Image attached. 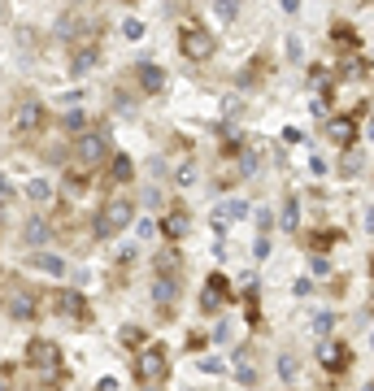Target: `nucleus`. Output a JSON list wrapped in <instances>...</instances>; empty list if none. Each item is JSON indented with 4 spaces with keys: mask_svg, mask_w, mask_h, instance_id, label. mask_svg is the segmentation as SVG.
<instances>
[{
    "mask_svg": "<svg viewBox=\"0 0 374 391\" xmlns=\"http://www.w3.org/2000/svg\"><path fill=\"white\" fill-rule=\"evenodd\" d=\"M135 374H139V383L144 387H157L166 374H170V361H166V348H144L139 352V361H135Z\"/></svg>",
    "mask_w": 374,
    "mask_h": 391,
    "instance_id": "nucleus-4",
    "label": "nucleus"
},
{
    "mask_svg": "<svg viewBox=\"0 0 374 391\" xmlns=\"http://www.w3.org/2000/svg\"><path fill=\"white\" fill-rule=\"evenodd\" d=\"M222 113H227V118H239V113H244V100H239V96H227V100H222Z\"/></svg>",
    "mask_w": 374,
    "mask_h": 391,
    "instance_id": "nucleus-27",
    "label": "nucleus"
},
{
    "mask_svg": "<svg viewBox=\"0 0 374 391\" xmlns=\"http://www.w3.org/2000/svg\"><path fill=\"white\" fill-rule=\"evenodd\" d=\"M109 152V139H105V130H83L79 139H74V156H79V166H96L101 156Z\"/></svg>",
    "mask_w": 374,
    "mask_h": 391,
    "instance_id": "nucleus-6",
    "label": "nucleus"
},
{
    "mask_svg": "<svg viewBox=\"0 0 374 391\" xmlns=\"http://www.w3.org/2000/svg\"><path fill=\"white\" fill-rule=\"evenodd\" d=\"M35 296L27 292V287H13V292L5 296V313H9V318L13 322H35Z\"/></svg>",
    "mask_w": 374,
    "mask_h": 391,
    "instance_id": "nucleus-8",
    "label": "nucleus"
},
{
    "mask_svg": "<svg viewBox=\"0 0 374 391\" xmlns=\"http://www.w3.org/2000/svg\"><path fill=\"white\" fill-rule=\"evenodd\" d=\"M13 387V374H9V365H0V391H9Z\"/></svg>",
    "mask_w": 374,
    "mask_h": 391,
    "instance_id": "nucleus-34",
    "label": "nucleus"
},
{
    "mask_svg": "<svg viewBox=\"0 0 374 391\" xmlns=\"http://www.w3.org/2000/svg\"><path fill=\"white\" fill-rule=\"evenodd\" d=\"M279 374H283L287 383L296 378V361H292V356H279Z\"/></svg>",
    "mask_w": 374,
    "mask_h": 391,
    "instance_id": "nucleus-31",
    "label": "nucleus"
},
{
    "mask_svg": "<svg viewBox=\"0 0 374 391\" xmlns=\"http://www.w3.org/2000/svg\"><path fill=\"white\" fill-rule=\"evenodd\" d=\"M92 66H96V48H92V44L79 48V52L70 57V70H74V74H83V70H92Z\"/></svg>",
    "mask_w": 374,
    "mask_h": 391,
    "instance_id": "nucleus-19",
    "label": "nucleus"
},
{
    "mask_svg": "<svg viewBox=\"0 0 374 391\" xmlns=\"http://www.w3.org/2000/svg\"><path fill=\"white\" fill-rule=\"evenodd\" d=\"M318 361L331 365V370H344V365H348V348L344 344H322L318 348Z\"/></svg>",
    "mask_w": 374,
    "mask_h": 391,
    "instance_id": "nucleus-14",
    "label": "nucleus"
},
{
    "mask_svg": "<svg viewBox=\"0 0 374 391\" xmlns=\"http://www.w3.org/2000/svg\"><path fill=\"white\" fill-rule=\"evenodd\" d=\"M361 170V156L357 152H344V161H339V174H357Z\"/></svg>",
    "mask_w": 374,
    "mask_h": 391,
    "instance_id": "nucleus-25",
    "label": "nucleus"
},
{
    "mask_svg": "<svg viewBox=\"0 0 374 391\" xmlns=\"http://www.w3.org/2000/svg\"><path fill=\"white\" fill-rule=\"evenodd\" d=\"M370 139H374V122H370Z\"/></svg>",
    "mask_w": 374,
    "mask_h": 391,
    "instance_id": "nucleus-37",
    "label": "nucleus"
},
{
    "mask_svg": "<svg viewBox=\"0 0 374 391\" xmlns=\"http://www.w3.org/2000/svg\"><path fill=\"white\" fill-rule=\"evenodd\" d=\"M201 370H205V374H222V361H218V356H205Z\"/></svg>",
    "mask_w": 374,
    "mask_h": 391,
    "instance_id": "nucleus-33",
    "label": "nucleus"
},
{
    "mask_svg": "<svg viewBox=\"0 0 374 391\" xmlns=\"http://www.w3.org/2000/svg\"><path fill=\"white\" fill-rule=\"evenodd\" d=\"M144 391H161V387H144Z\"/></svg>",
    "mask_w": 374,
    "mask_h": 391,
    "instance_id": "nucleus-38",
    "label": "nucleus"
},
{
    "mask_svg": "<svg viewBox=\"0 0 374 391\" xmlns=\"http://www.w3.org/2000/svg\"><path fill=\"white\" fill-rule=\"evenodd\" d=\"M83 26H87V13L83 9H66L61 22H57V35L61 39H83Z\"/></svg>",
    "mask_w": 374,
    "mask_h": 391,
    "instance_id": "nucleus-10",
    "label": "nucleus"
},
{
    "mask_svg": "<svg viewBox=\"0 0 374 391\" xmlns=\"http://www.w3.org/2000/svg\"><path fill=\"white\" fill-rule=\"evenodd\" d=\"M179 48H183V57H187V61H209L213 52H218V39H213L196 18H187V22H183V31H179Z\"/></svg>",
    "mask_w": 374,
    "mask_h": 391,
    "instance_id": "nucleus-1",
    "label": "nucleus"
},
{
    "mask_svg": "<svg viewBox=\"0 0 374 391\" xmlns=\"http://www.w3.org/2000/svg\"><path fill=\"white\" fill-rule=\"evenodd\" d=\"M131 218H135V204H131L127 196H109L105 209H101V218H96V235H101V240H109V235L127 230Z\"/></svg>",
    "mask_w": 374,
    "mask_h": 391,
    "instance_id": "nucleus-2",
    "label": "nucleus"
},
{
    "mask_svg": "<svg viewBox=\"0 0 374 391\" xmlns=\"http://www.w3.org/2000/svg\"><path fill=\"white\" fill-rule=\"evenodd\" d=\"M174 266H179V252H161L157 256V270L161 274H174Z\"/></svg>",
    "mask_w": 374,
    "mask_h": 391,
    "instance_id": "nucleus-28",
    "label": "nucleus"
},
{
    "mask_svg": "<svg viewBox=\"0 0 374 391\" xmlns=\"http://www.w3.org/2000/svg\"><path fill=\"white\" fill-rule=\"evenodd\" d=\"M31 266H35V270H44V274H53V278H61V274H66V261H61V256H53V252H31Z\"/></svg>",
    "mask_w": 374,
    "mask_h": 391,
    "instance_id": "nucleus-15",
    "label": "nucleus"
},
{
    "mask_svg": "<svg viewBox=\"0 0 374 391\" xmlns=\"http://www.w3.org/2000/svg\"><path fill=\"white\" fill-rule=\"evenodd\" d=\"M222 300H227V278L213 274V278H209V287H205V296H201V309H205V313H213Z\"/></svg>",
    "mask_w": 374,
    "mask_h": 391,
    "instance_id": "nucleus-13",
    "label": "nucleus"
},
{
    "mask_svg": "<svg viewBox=\"0 0 374 391\" xmlns=\"http://www.w3.org/2000/svg\"><path fill=\"white\" fill-rule=\"evenodd\" d=\"M31 365H35V374L39 378H61V348L57 344H48V339H35L31 344Z\"/></svg>",
    "mask_w": 374,
    "mask_h": 391,
    "instance_id": "nucleus-5",
    "label": "nucleus"
},
{
    "mask_svg": "<svg viewBox=\"0 0 374 391\" xmlns=\"http://www.w3.org/2000/svg\"><path fill=\"white\" fill-rule=\"evenodd\" d=\"M53 309L61 313V318H70V322H92V309H87V300L79 296V292H57L53 296Z\"/></svg>",
    "mask_w": 374,
    "mask_h": 391,
    "instance_id": "nucleus-7",
    "label": "nucleus"
},
{
    "mask_svg": "<svg viewBox=\"0 0 374 391\" xmlns=\"http://www.w3.org/2000/svg\"><path fill=\"white\" fill-rule=\"evenodd\" d=\"M135 78H139V87H144L148 96H157V92L166 87V70H161V66H153V61L135 66Z\"/></svg>",
    "mask_w": 374,
    "mask_h": 391,
    "instance_id": "nucleus-9",
    "label": "nucleus"
},
{
    "mask_svg": "<svg viewBox=\"0 0 374 391\" xmlns=\"http://www.w3.org/2000/svg\"><path fill=\"white\" fill-rule=\"evenodd\" d=\"M239 383H244V387L257 383V370H253V361H248V352H239Z\"/></svg>",
    "mask_w": 374,
    "mask_h": 391,
    "instance_id": "nucleus-21",
    "label": "nucleus"
},
{
    "mask_svg": "<svg viewBox=\"0 0 374 391\" xmlns=\"http://www.w3.org/2000/svg\"><path fill=\"white\" fill-rule=\"evenodd\" d=\"M44 240H48V218H31V222H27V244L39 248Z\"/></svg>",
    "mask_w": 374,
    "mask_h": 391,
    "instance_id": "nucleus-18",
    "label": "nucleus"
},
{
    "mask_svg": "<svg viewBox=\"0 0 374 391\" xmlns=\"http://www.w3.org/2000/svg\"><path fill=\"white\" fill-rule=\"evenodd\" d=\"M187 226H192V222L179 213V209H170V218H166V226H161V230L170 235V240H183V235H187Z\"/></svg>",
    "mask_w": 374,
    "mask_h": 391,
    "instance_id": "nucleus-16",
    "label": "nucleus"
},
{
    "mask_svg": "<svg viewBox=\"0 0 374 391\" xmlns=\"http://www.w3.org/2000/svg\"><path fill=\"white\" fill-rule=\"evenodd\" d=\"M296 209H301V204H296V196H287V204H283V218H279V222H283L287 230H292L296 222H301V213H296Z\"/></svg>",
    "mask_w": 374,
    "mask_h": 391,
    "instance_id": "nucleus-23",
    "label": "nucleus"
},
{
    "mask_svg": "<svg viewBox=\"0 0 374 391\" xmlns=\"http://www.w3.org/2000/svg\"><path fill=\"white\" fill-rule=\"evenodd\" d=\"M122 35H127V39H139V35H144V22H139V18H127V22H122Z\"/></svg>",
    "mask_w": 374,
    "mask_h": 391,
    "instance_id": "nucleus-26",
    "label": "nucleus"
},
{
    "mask_svg": "<svg viewBox=\"0 0 374 391\" xmlns=\"http://www.w3.org/2000/svg\"><path fill=\"white\" fill-rule=\"evenodd\" d=\"M327 139L348 148V144L357 139V122H353V118H331V122H327Z\"/></svg>",
    "mask_w": 374,
    "mask_h": 391,
    "instance_id": "nucleus-11",
    "label": "nucleus"
},
{
    "mask_svg": "<svg viewBox=\"0 0 374 391\" xmlns=\"http://www.w3.org/2000/svg\"><path fill=\"white\" fill-rule=\"evenodd\" d=\"M44 122H48V109H44L39 100H27V104H22V109L13 113V135L31 144L39 130H44Z\"/></svg>",
    "mask_w": 374,
    "mask_h": 391,
    "instance_id": "nucleus-3",
    "label": "nucleus"
},
{
    "mask_svg": "<svg viewBox=\"0 0 374 391\" xmlns=\"http://www.w3.org/2000/svg\"><path fill=\"white\" fill-rule=\"evenodd\" d=\"M174 296H179V278H174V274H157V278H153V300L166 309Z\"/></svg>",
    "mask_w": 374,
    "mask_h": 391,
    "instance_id": "nucleus-12",
    "label": "nucleus"
},
{
    "mask_svg": "<svg viewBox=\"0 0 374 391\" xmlns=\"http://www.w3.org/2000/svg\"><path fill=\"white\" fill-rule=\"evenodd\" d=\"M313 330H318V335H331V330H335V318H331V313H318V318H313Z\"/></svg>",
    "mask_w": 374,
    "mask_h": 391,
    "instance_id": "nucleus-29",
    "label": "nucleus"
},
{
    "mask_svg": "<svg viewBox=\"0 0 374 391\" xmlns=\"http://www.w3.org/2000/svg\"><path fill=\"white\" fill-rule=\"evenodd\" d=\"M239 218H248V204L244 200H227L218 209V222H239Z\"/></svg>",
    "mask_w": 374,
    "mask_h": 391,
    "instance_id": "nucleus-17",
    "label": "nucleus"
},
{
    "mask_svg": "<svg viewBox=\"0 0 374 391\" xmlns=\"http://www.w3.org/2000/svg\"><path fill=\"white\" fill-rule=\"evenodd\" d=\"M83 126H87L83 113H66V130H83Z\"/></svg>",
    "mask_w": 374,
    "mask_h": 391,
    "instance_id": "nucleus-32",
    "label": "nucleus"
},
{
    "mask_svg": "<svg viewBox=\"0 0 374 391\" xmlns=\"http://www.w3.org/2000/svg\"><path fill=\"white\" fill-rule=\"evenodd\" d=\"M27 196H31L35 204H44L48 196H53V187H48V182H44V178H35V182H31V187H27Z\"/></svg>",
    "mask_w": 374,
    "mask_h": 391,
    "instance_id": "nucleus-22",
    "label": "nucleus"
},
{
    "mask_svg": "<svg viewBox=\"0 0 374 391\" xmlns=\"http://www.w3.org/2000/svg\"><path fill=\"white\" fill-rule=\"evenodd\" d=\"M109 174H113L118 182H131V156H113V166H109Z\"/></svg>",
    "mask_w": 374,
    "mask_h": 391,
    "instance_id": "nucleus-20",
    "label": "nucleus"
},
{
    "mask_svg": "<svg viewBox=\"0 0 374 391\" xmlns=\"http://www.w3.org/2000/svg\"><path fill=\"white\" fill-rule=\"evenodd\" d=\"M174 182H179V187H192V182H196V166H192V161L179 166V170H174Z\"/></svg>",
    "mask_w": 374,
    "mask_h": 391,
    "instance_id": "nucleus-24",
    "label": "nucleus"
},
{
    "mask_svg": "<svg viewBox=\"0 0 374 391\" xmlns=\"http://www.w3.org/2000/svg\"><path fill=\"white\" fill-rule=\"evenodd\" d=\"M213 13H218L222 22H235V18H239V9L231 5V0H222V5H213Z\"/></svg>",
    "mask_w": 374,
    "mask_h": 391,
    "instance_id": "nucleus-30",
    "label": "nucleus"
},
{
    "mask_svg": "<svg viewBox=\"0 0 374 391\" xmlns=\"http://www.w3.org/2000/svg\"><path fill=\"white\" fill-rule=\"evenodd\" d=\"M335 35H339V44H344V48H353V44H357V39H353V31H348V26H339Z\"/></svg>",
    "mask_w": 374,
    "mask_h": 391,
    "instance_id": "nucleus-35",
    "label": "nucleus"
},
{
    "mask_svg": "<svg viewBox=\"0 0 374 391\" xmlns=\"http://www.w3.org/2000/svg\"><path fill=\"white\" fill-rule=\"evenodd\" d=\"M253 256H257V261H266V256H270V244H266V240H257V248H253Z\"/></svg>",
    "mask_w": 374,
    "mask_h": 391,
    "instance_id": "nucleus-36",
    "label": "nucleus"
},
{
    "mask_svg": "<svg viewBox=\"0 0 374 391\" xmlns=\"http://www.w3.org/2000/svg\"><path fill=\"white\" fill-rule=\"evenodd\" d=\"M366 391H374V387H366Z\"/></svg>",
    "mask_w": 374,
    "mask_h": 391,
    "instance_id": "nucleus-39",
    "label": "nucleus"
}]
</instances>
